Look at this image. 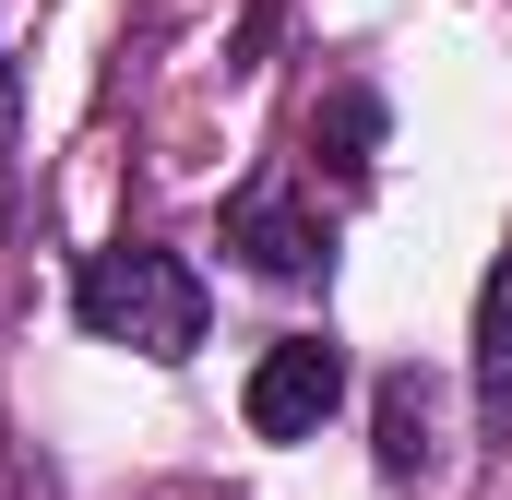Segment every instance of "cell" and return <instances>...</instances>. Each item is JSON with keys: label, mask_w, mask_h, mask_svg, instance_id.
Wrapping results in <instances>:
<instances>
[{"label": "cell", "mask_w": 512, "mask_h": 500, "mask_svg": "<svg viewBox=\"0 0 512 500\" xmlns=\"http://www.w3.org/2000/svg\"><path fill=\"white\" fill-rule=\"evenodd\" d=\"M382 131H393V108L370 96V84H334V96L310 108V167H334L346 191H370V167H382Z\"/></svg>", "instance_id": "4"}, {"label": "cell", "mask_w": 512, "mask_h": 500, "mask_svg": "<svg viewBox=\"0 0 512 500\" xmlns=\"http://www.w3.org/2000/svg\"><path fill=\"white\" fill-rule=\"evenodd\" d=\"M12 108H24V84H12V60H0V215H12Z\"/></svg>", "instance_id": "7"}, {"label": "cell", "mask_w": 512, "mask_h": 500, "mask_svg": "<svg viewBox=\"0 0 512 500\" xmlns=\"http://www.w3.org/2000/svg\"><path fill=\"white\" fill-rule=\"evenodd\" d=\"M334 405H346V346H334V334L262 346V370H251V429H262V441H310Z\"/></svg>", "instance_id": "3"}, {"label": "cell", "mask_w": 512, "mask_h": 500, "mask_svg": "<svg viewBox=\"0 0 512 500\" xmlns=\"http://www.w3.org/2000/svg\"><path fill=\"white\" fill-rule=\"evenodd\" d=\"M72 322H84L96 346H131V358L179 370V358L203 346V274H191L179 250H155V239H120V250H96V262L72 274Z\"/></svg>", "instance_id": "1"}, {"label": "cell", "mask_w": 512, "mask_h": 500, "mask_svg": "<svg viewBox=\"0 0 512 500\" xmlns=\"http://www.w3.org/2000/svg\"><path fill=\"white\" fill-rule=\"evenodd\" d=\"M441 465V405H429V381L393 370L382 381V477H429Z\"/></svg>", "instance_id": "6"}, {"label": "cell", "mask_w": 512, "mask_h": 500, "mask_svg": "<svg viewBox=\"0 0 512 500\" xmlns=\"http://www.w3.org/2000/svg\"><path fill=\"white\" fill-rule=\"evenodd\" d=\"M227 250H239L251 274H274V286H310V274L334 262V227L298 203V167H262L251 191L227 203Z\"/></svg>", "instance_id": "2"}, {"label": "cell", "mask_w": 512, "mask_h": 500, "mask_svg": "<svg viewBox=\"0 0 512 500\" xmlns=\"http://www.w3.org/2000/svg\"><path fill=\"white\" fill-rule=\"evenodd\" d=\"M477 429L512 441V250L489 262V286H477Z\"/></svg>", "instance_id": "5"}]
</instances>
